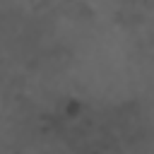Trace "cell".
Masks as SVG:
<instances>
[{"instance_id":"obj_1","label":"cell","mask_w":154,"mask_h":154,"mask_svg":"<svg viewBox=\"0 0 154 154\" xmlns=\"http://www.w3.org/2000/svg\"><path fill=\"white\" fill-rule=\"evenodd\" d=\"M135 120L132 116H123L118 111H89L77 116V135L75 147L87 154H120L128 140H135Z\"/></svg>"}]
</instances>
